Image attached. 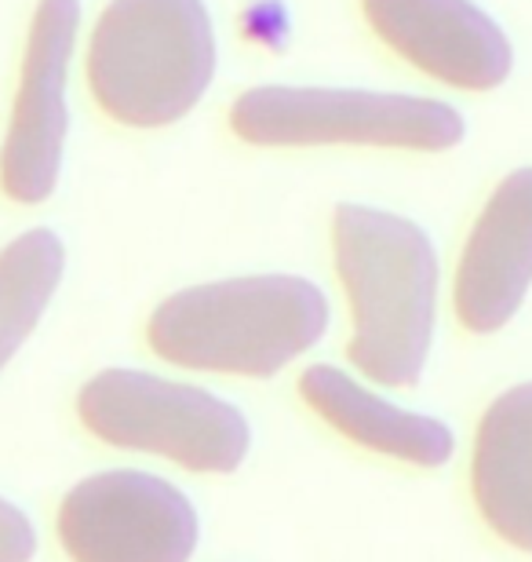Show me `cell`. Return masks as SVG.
Instances as JSON below:
<instances>
[{
	"label": "cell",
	"mask_w": 532,
	"mask_h": 562,
	"mask_svg": "<svg viewBox=\"0 0 532 562\" xmlns=\"http://www.w3.org/2000/svg\"><path fill=\"white\" fill-rule=\"evenodd\" d=\"M332 249L350 303V362L380 387H416L438 329L441 263L430 234L398 212L343 201Z\"/></svg>",
	"instance_id": "cell-1"
},
{
	"label": "cell",
	"mask_w": 532,
	"mask_h": 562,
	"mask_svg": "<svg viewBox=\"0 0 532 562\" xmlns=\"http://www.w3.org/2000/svg\"><path fill=\"white\" fill-rule=\"evenodd\" d=\"M325 329L328 296L318 281L245 274L172 292L150 314L146 340L168 366L267 380L318 347Z\"/></svg>",
	"instance_id": "cell-2"
},
{
	"label": "cell",
	"mask_w": 532,
	"mask_h": 562,
	"mask_svg": "<svg viewBox=\"0 0 532 562\" xmlns=\"http://www.w3.org/2000/svg\"><path fill=\"white\" fill-rule=\"evenodd\" d=\"M219 48L205 0H110L88 44L95 103L128 128H165L205 99Z\"/></svg>",
	"instance_id": "cell-3"
},
{
	"label": "cell",
	"mask_w": 532,
	"mask_h": 562,
	"mask_svg": "<svg viewBox=\"0 0 532 562\" xmlns=\"http://www.w3.org/2000/svg\"><path fill=\"white\" fill-rule=\"evenodd\" d=\"M77 417L99 442L161 457L194 475H234L252 453V424L234 402L143 369L95 373L77 395Z\"/></svg>",
	"instance_id": "cell-4"
},
{
	"label": "cell",
	"mask_w": 532,
	"mask_h": 562,
	"mask_svg": "<svg viewBox=\"0 0 532 562\" xmlns=\"http://www.w3.org/2000/svg\"><path fill=\"white\" fill-rule=\"evenodd\" d=\"M230 128L252 146H383L452 150L467 136L456 106L430 95L372 88L259 85L237 95Z\"/></svg>",
	"instance_id": "cell-5"
},
{
	"label": "cell",
	"mask_w": 532,
	"mask_h": 562,
	"mask_svg": "<svg viewBox=\"0 0 532 562\" xmlns=\"http://www.w3.org/2000/svg\"><path fill=\"white\" fill-rule=\"evenodd\" d=\"M59 541L70 562H190L201 519L176 482L113 468L81 479L63 497Z\"/></svg>",
	"instance_id": "cell-6"
},
{
	"label": "cell",
	"mask_w": 532,
	"mask_h": 562,
	"mask_svg": "<svg viewBox=\"0 0 532 562\" xmlns=\"http://www.w3.org/2000/svg\"><path fill=\"white\" fill-rule=\"evenodd\" d=\"M77 30H81V0L37 4L15 110L0 150V187L15 205H41L59 183L66 132H70L66 85H70Z\"/></svg>",
	"instance_id": "cell-7"
},
{
	"label": "cell",
	"mask_w": 532,
	"mask_h": 562,
	"mask_svg": "<svg viewBox=\"0 0 532 562\" xmlns=\"http://www.w3.org/2000/svg\"><path fill=\"white\" fill-rule=\"evenodd\" d=\"M369 26L405 63L463 92H493L514 70V48L474 0H361Z\"/></svg>",
	"instance_id": "cell-8"
},
{
	"label": "cell",
	"mask_w": 532,
	"mask_h": 562,
	"mask_svg": "<svg viewBox=\"0 0 532 562\" xmlns=\"http://www.w3.org/2000/svg\"><path fill=\"white\" fill-rule=\"evenodd\" d=\"M532 289V165L493 190L456 267V318L474 336L500 333Z\"/></svg>",
	"instance_id": "cell-9"
},
{
	"label": "cell",
	"mask_w": 532,
	"mask_h": 562,
	"mask_svg": "<svg viewBox=\"0 0 532 562\" xmlns=\"http://www.w3.org/2000/svg\"><path fill=\"white\" fill-rule=\"evenodd\" d=\"M299 395L332 431L380 457L427 471L445 468L456 457V431L445 420L398 406L332 362L303 369Z\"/></svg>",
	"instance_id": "cell-10"
},
{
	"label": "cell",
	"mask_w": 532,
	"mask_h": 562,
	"mask_svg": "<svg viewBox=\"0 0 532 562\" xmlns=\"http://www.w3.org/2000/svg\"><path fill=\"white\" fill-rule=\"evenodd\" d=\"M471 493L485 526L532 555V380L507 387L482 413L471 449Z\"/></svg>",
	"instance_id": "cell-11"
},
{
	"label": "cell",
	"mask_w": 532,
	"mask_h": 562,
	"mask_svg": "<svg viewBox=\"0 0 532 562\" xmlns=\"http://www.w3.org/2000/svg\"><path fill=\"white\" fill-rule=\"evenodd\" d=\"M66 271L63 238L48 227L19 234L0 252V369L37 329Z\"/></svg>",
	"instance_id": "cell-12"
},
{
	"label": "cell",
	"mask_w": 532,
	"mask_h": 562,
	"mask_svg": "<svg viewBox=\"0 0 532 562\" xmlns=\"http://www.w3.org/2000/svg\"><path fill=\"white\" fill-rule=\"evenodd\" d=\"M37 555V530L26 512L0 497V562H30Z\"/></svg>",
	"instance_id": "cell-13"
}]
</instances>
